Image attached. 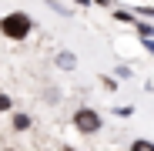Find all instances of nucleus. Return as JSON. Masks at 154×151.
Segmentation results:
<instances>
[{"label":"nucleus","mask_w":154,"mask_h":151,"mask_svg":"<svg viewBox=\"0 0 154 151\" xmlns=\"http://www.w3.org/2000/svg\"><path fill=\"white\" fill-rule=\"evenodd\" d=\"M34 17L30 14H23V10H10V14H0V37H7V40H14V44H20V40H27L30 34H34Z\"/></svg>","instance_id":"obj_1"},{"label":"nucleus","mask_w":154,"mask_h":151,"mask_svg":"<svg viewBox=\"0 0 154 151\" xmlns=\"http://www.w3.org/2000/svg\"><path fill=\"white\" fill-rule=\"evenodd\" d=\"M70 121H74V128L81 131L84 138H91V134H97L100 128H104V118H100V111H97V108H77Z\"/></svg>","instance_id":"obj_2"},{"label":"nucleus","mask_w":154,"mask_h":151,"mask_svg":"<svg viewBox=\"0 0 154 151\" xmlns=\"http://www.w3.org/2000/svg\"><path fill=\"white\" fill-rule=\"evenodd\" d=\"M10 128H14V131H30V128H34V118H30L27 111H17V114L10 118Z\"/></svg>","instance_id":"obj_3"},{"label":"nucleus","mask_w":154,"mask_h":151,"mask_svg":"<svg viewBox=\"0 0 154 151\" xmlns=\"http://www.w3.org/2000/svg\"><path fill=\"white\" fill-rule=\"evenodd\" d=\"M54 64H57L60 71H74V67H77V54H74V50H60V54L54 57Z\"/></svg>","instance_id":"obj_4"},{"label":"nucleus","mask_w":154,"mask_h":151,"mask_svg":"<svg viewBox=\"0 0 154 151\" xmlns=\"http://www.w3.org/2000/svg\"><path fill=\"white\" fill-rule=\"evenodd\" d=\"M47 7L54 10V14H60V17H74V10L64 4V0H47Z\"/></svg>","instance_id":"obj_5"},{"label":"nucleus","mask_w":154,"mask_h":151,"mask_svg":"<svg viewBox=\"0 0 154 151\" xmlns=\"http://www.w3.org/2000/svg\"><path fill=\"white\" fill-rule=\"evenodd\" d=\"M134 27H137V37H154V24H147V20H141V17H137Z\"/></svg>","instance_id":"obj_6"},{"label":"nucleus","mask_w":154,"mask_h":151,"mask_svg":"<svg viewBox=\"0 0 154 151\" xmlns=\"http://www.w3.org/2000/svg\"><path fill=\"white\" fill-rule=\"evenodd\" d=\"M131 151H154V141H147V138H137V141H131Z\"/></svg>","instance_id":"obj_7"},{"label":"nucleus","mask_w":154,"mask_h":151,"mask_svg":"<svg viewBox=\"0 0 154 151\" xmlns=\"http://www.w3.org/2000/svg\"><path fill=\"white\" fill-rule=\"evenodd\" d=\"M114 20H121V24H137V17H134L131 10H114Z\"/></svg>","instance_id":"obj_8"},{"label":"nucleus","mask_w":154,"mask_h":151,"mask_svg":"<svg viewBox=\"0 0 154 151\" xmlns=\"http://www.w3.org/2000/svg\"><path fill=\"white\" fill-rule=\"evenodd\" d=\"M7 111H14V97L0 91V114H7Z\"/></svg>","instance_id":"obj_9"},{"label":"nucleus","mask_w":154,"mask_h":151,"mask_svg":"<svg viewBox=\"0 0 154 151\" xmlns=\"http://www.w3.org/2000/svg\"><path fill=\"white\" fill-rule=\"evenodd\" d=\"M100 87L104 91H117V81L111 77V74H100Z\"/></svg>","instance_id":"obj_10"},{"label":"nucleus","mask_w":154,"mask_h":151,"mask_svg":"<svg viewBox=\"0 0 154 151\" xmlns=\"http://www.w3.org/2000/svg\"><path fill=\"white\" fill-rule=\"evenodd\" d=\"M114 114H117V118H131L134 108H131V104H121V108H114Z\"/></svg>","instance_id":"obj_11"},{"label":"nucleus","mask_w":154,"mask_h":151,"mask_svg":"<svg viewBox=\"0 0 154 151\" xmlns=\"http://www.w3.org/2000/svg\"><path fill=\"white\" fill-rule=\"evenodd\" d=\"M134 17H141V20H144V17H151V20H154V7H137V14H134Z\"/></svg>","instance_id":"obj_12"},{"label":"nucleus","mask_w":154,"mask_h":151,"mask_svg":"<svg viewBox=\"0 0 154 151\" xmlns=\"http://www.w3.org/2000/svg\"><path fill=\"white\" fill-rule=\"evenodd\" d=\"M141 44H144L147 54H154V37H141Z\"/></svg>","instance_id":"obj_13"},{"label":"nucleus","mask_w":154,"mask_h":151,"mask_svg":"<svg viewBox=\"0 0 154 151\" xmlns=\"http://www.w3.org/2000/svg\"><path fill=\"white\" fill-rule=\"evenodd\" d=\"M114 74H117V77H121V81H127V77H131V67H117Z\"/></svg>","instance_id":"obj_14"},{"label":"nucleus","mask_w":154,"mask_h":151,"mask_svg":"<svg viewBox=\"0 0 154 151\" xmlns=\"http://www.w3.org/2000/svg\"><path fill=\"white\" fill-rule=\"evenodd\" d=\"M70 4H77V7H91V0H70Z\"/></svg>","instance_id":"obj_15"},{"label":"nucleus","mask_w":154,"mask_h":151,"mask_svg":"<svg viewBox=\"0 0 154 151\" xmlns=\"http://www.w3.org/2000/svg\"><path fill=\"white\" fill-rule=\"evenodd\" d=\"M91 4H100V7H111V0H91Z\"/></svg>","instance_id":"obj_16"},{"label":"nucleus","mask_w":154,"mask_h":151,"mask_svg":"<svg viewBox=\"0 0 154 151\" xmlns=\"http://www.w3.org/2000/svg\"><path fill=\"white\" fill-rule=\"evenodd\" d=\"M0 151H20V148H0Z\"/></svg>","instance_id":"obj_17"},{"label":"nucleus","mask_w":154,"mask_h":151,"mask_svg":"<svg viewBox=\"0 0 154 151\" xmlns=\"http://www.w3.org/2000/svg\"><path fill=\"white\" fill-rule=\"evenodd\" d=\"M60 151H81V148H60Z\"/></svg>","instance_id":"obj_18"}]
</instances>
